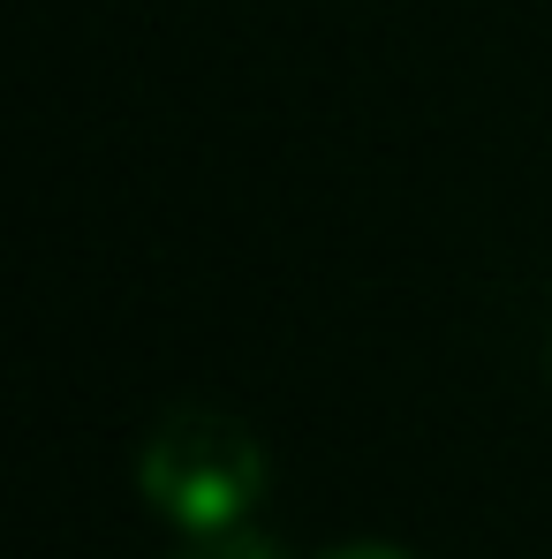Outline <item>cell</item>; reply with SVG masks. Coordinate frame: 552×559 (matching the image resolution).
I'll return each instance as SVG.
<instances>
[{
    "label": "cell",
    "instance_id": "1",
    "mask_svg": "<svg viewBox=\"0 0 552 559\" xmlns=\"http://www.w3.org/2000/svg\"><path fill=\"white\" fill-rule=\"evenodd\" d=\"M137 484L152 499V514H167L175 530H227L250 522V507L266 499V447L250 439V424L220 416V408H175L152 424Z\"/></svg>",
    "mask_w": 552,
    "mask_h": 559
},
{
    "label": "cell",
    "instance_id": "2",
    "mask_svg": "<svg viewBox=\"0 0 552 559\" xmlns=\"http://www.w3.org/2000/svg\"><path fill=\"white\" fill-rule=\"evenodd\" d=\"M175 559H280V545L250 522H227V530H189Z\"/></svg>",
    "mask_w": 552,
    "mask_h": 559
},
{
    "label": "cell",
    "instance_id": "3",
    "mask_svg": "<svg viewBox=\"0 0 552 559\" xmlns=\"http://www.w3.org/2000/svg\"><path fill=\"white\" fill-rule=\"evenodd\" d=\"M326 559H409L401 545H341V552H326Z\"/></svg>",
    "mask_w": 552,
    "mask_h": 559
}]
</instances>
